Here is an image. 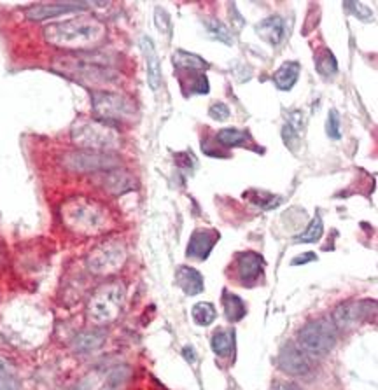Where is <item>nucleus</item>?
Instances as JSON below:
<instances>
[{
  "label": "nucleus",
  "mask_w": 378,
  "mask_h": 390,
  "mask_svg": "<svg viewBox=\"0 0 378 390\" xmlns=\"http://www.w3.org/2000/svg\"><path fill=\"white\" fill-rule=\"evenodd\" d=\"M98 184H100L102 188L106 189L107 193H110V195L114 196L125 195V193L135 189L137 186L135 179H133L130 173L119 170V168H116V170H109V172H102L100 179H98Z\"/></svg>",
  "instance_id": "nucleus-16"
},
{
  "label": "nucleus",
  "mask_w": 378,
  "mask_h": 390,
  "mask_svg": "<svg viewBox=\"0 0 378 390\" xmlns=\"http://www.w3.org/2000/svg\"><path fill=\"white\" fill-rule=\"evenodd\" d=\"M256 34L265 42L272 44V46H281L285 40V36H287V23L279 14L268 16V18L257 23Z\"/></svg>",
  "instance_id": "nucleus-15"
},
{
  "label": "nucleus",
  "mask_w": 378,
  "mask_h": 390,
  "mask_svg": "<svg viewBox=\"0 0 378 390\" xmlns=\"http://www.w3.org/2000/svg\"><path fill=\"white\" fill-rule=\"evenodd\" d=\"M322 233H324L322 219H320V215H316V217L310 221V224H308L307 230H305L303 233L298 234L296 242L316 243V242H319L320 239H322Z\"/></svg>",
  "instance_id": "nucleus-28"
},
{
  "label": "nucleus",
  "mask_w": 378,
  "mask_h": 390,
  "mask_svg": "<svg viewBox=\"0 0 378 390\" xmlns=\"http://www.w3.org/2000/svg\"><path fill=\"white\" fill-rule=\"evenodd\" d=\"M219 240V233L214 230H196L193 231L191 239L187 242L186 256L191 259H203L209 258V254L212 252L214 245Z\"/></svg>",
  "instance_id": "nucleus-13"
},
{
  "label": "nucleus",
  "mask_w": 378,
  "mask_h": 390,
  "mask_svg": "<svg viewBox=\"0 0 378 390\" xmlns=\"http://www.w3.org/2000/svg\"><path fill=\"white\" fill-rule=\"evenodd\" d=\"M63 167L71 172L78 173H102L119 168V158L113 152H97V151H78L67 152L62 160Z\"/></svg>",
  "instance_id": "nucleus-8"
},
{
  "label": "nucleus",
  "mask_w": 378,
  "mask_h": 390,
  "mask_svg": "<svg viewBox=\"0 0 378 390\" xmlns=\"http://www.w3.org/2000/svg\"><path fill=\"white\" fill-rule=\"evenodd\" d=\"M154 21H156V27L160 30V34H170L172 30V23H170V18H168L167 11L165 9H156V14H154Z\"/></svg>",
  "instance_id": "nucleus-34"
},
{
  "label": "nucleus",
  "mask_w": 378,
  "mask_h": 390,
  "mask_svg": "<svg viewBox=\"0 0 378 390\" xmlns=\"http://www.w3.org/2000/svg\"><path fill=\"white\" fill-rule=\"evenodd\" d=\"M205 28H207V32L211 34L212 37H214V39L228 44V46H231V44H233V34H231L230 28H228L226 25L221 23L219 20H214V18H211V20H205Z\"/></svg>",
  "instance_id": "nucleus-29"
},
{
  "label": "nucleus",
  "mask_w": 378,
  "mask_h": 390,
  "mask_svg": "<svg viewBox=\"0 0 378 390\" xmlns=\"http://www.w3.org/2000/svg\"><path fill=\"white\" fill-rule=\"evenodd\" d=\"M126 289L121 282H109L95 291L88 303V319L97 326H106L117 320L125 306Z\"/></svg>",
  "instance_id": "nucleus-5"
},
{
  "label": "nucleus",
  "mask_w": 378,
  "mask_h": 390,
  "mask_svg": "<svg viewBox=\"0 0 378 390\" xmlns=\"http://www.w3.org/2000/svg\"><path fill=\"white\" fill-rule=\"evenodd\" d=\"M126 259V249L117 240H107L91 250L86 265L95 275H109L121 268Z\"/></svg>",
  "instance_id": "nucleus-9"
},
{
  "label": "nucleus",
  "mask_w": 378,
  "mask_h": 390,
  "mask_svg": "<svg viewBox=\"0 0 378 390\" xmlns=\"http://www.w3.org/2000/svg\"><path fill=\"white\" fill-rule=\"evenodd\" d=\"M93 2H46V4L32 5L27 11V18L32 21H43L56 16L69 14V12L84 11L88 8H93Z\"/></svg>",
  "instance_id": "nucleus-12"
},
{
  "label": "nucleus",
  "mask_w": 378,
  "mask_h": 390,
  "mask_svg": "<svg viewBox=\"0 0 378 390\" xmlns=\"http://www.w3.org/2000/svg\"><path fill=\"white\" fill-rule=\"evenodd\" d=\"M282 137H284V142L287 147L294 149V144H298V132L293 126L287 125V123H285L284 130H282Z\"/></svg>",
  "instance_id": "nucleus-35"
},
{
  "label": "nucleus",
  "mask_w": 378,
  "mask_h": 390,
  "mask_svg": "<svg viewBox=\"0 0 378 390\" xmlns=\"http://www.w3.org/2000/svg\"><path fill=\"white\" fill-rule=\"evenodd\" d=\"M371 313H377L375 301H357V303H342L336 306L331 320L335 328L340 331H347L354 328L359 320H371Z\"/></svg>",
  "instance_id": "nucleus-10"
},
{
  "label": "nucleus",
  "mask_w": 378,
  "mask_h": 390,
  "mask_svg": "<svg viewBox=\"0 0 378 390\" xmlns=\"http://www.w3.org/2000/svg\"><path fill=\"white\" fill-rule=\"evenodd\" d=\"M230 107L226 103H222V101H217V103H212L211 109H209V116L214 119V121H226L228 117H230Z\"/></svg>",
  "instance_id": "nucleus-33"
},
{
  "label": "nucleus",
  "mask_w": 378,
  "mask_h": 390,
  "mask_svg": "<svg viewBox=\"0 0 378 390\" xmlns=\"http://www.w3.org/2000/svg\"><path fill=\"white\" fill-rule=\"evenodd\" d=\"M191 317L196 326L207 328V326L214 324V320L217 319V310L209 301H202V303H196L191 308Z\"/></svg>",
  "instance_id": "nucleus-24"
},
{
  "label": "nucleus",
  "mask_w": 378,
  "mask_h": 390,
  "mask_svg": "<svg viewBox=\"0 0 378 390\" xmlns=\"http://www.w3.org/2000/svg\"><path fill=\"white\" fill-rule=\"evenodd\" d=\"M176 282L187 296H196V294L205 291V282H203L202 273L191 266H180L176 273Z\"/></svg>",
  "instance_id": "nucleus-18"
},
{
  "label": "nucleus",
  "mask_w": 378,
  "mask_h": 390,
  "mask_svg": "<svg viewBox=\"0 0 378 390\" xmlns=\"http://www.w3.org/2000/svg\"><path fill=\"white\" fill-rule=\"evenodd\" d=\"M106 36V25L95 16H78L44 28V39L62 49H91Z\"/></svg>",
  "instance_id": "nucleus-1"
},
{
  "label": "nucleus",
  "mask_w": 378,
  "mask_h": 390,
  "mask_svg": "<svg viewBox=\"0 0 378 390\" xmlns=\"http://www.w3.org/2000/svg\"><path fill=\"white\" fill-rule=\"evenodd\" d=\"M326 133L329 135V138L333 141H338L342 137V128H340V116L335 109H331L328 112V121H326Z\"/></svg>",
  "instance_id": "nucleus-32"
},
{
  "label": "nucleus",
  "mask_w": 378,
  "mask_h": 390,
  "mask_svg": "<svg viewBox=\"0 0 378 390\" xmlns=\"http://www.w3.org/2000/svg\"><path fill=\"white\" fill-rule=\"evenodd\" d=\"M235 265H237V275L242 284H250L263 275L265 259L254 250H246V252L237 254Z\"/></svg>",
  "instance_id": "nucleus-14"
},
{
  "label": "nucleus",
  "mask_w": 378,
  "mask_h": 390,
  "mask_svg": "<svg viewBox=\"0 0 378 390\" xmlns=\"http://www.w3.org/2000/svg\"><path fill=\"white\" fill-rule=\"evenodd\" d=\"M222 304H224V313H226V319L230 322H238V320H242L246 317V303L237 294L224 291V294H222Z\"/></svg>",
  "instance_id": "nucleus-23"
},
{
  "label": "nucleus",
  "mask_w": 378,
  "mask_h": 390,
  "mask_svg": "<svg viewBox=\"0 0 378 390\" xmlns=\"http://www.w3.org/2000/svg\"><path fill=\"white\" fill-rule=\"evenodd\" d=\"M106 341V331L104 329H88L82 331L72 340V350L78 354H90L100 348Z\"/></svg>",
  "instance_id": "nucleus-19"
},
{
  "label": "nucleus",
  "mask_w": 378,
  "mask_h": 390,
  "mask_svg": "<svg viewBox=\"0 0 378 390\" xmlns=\"http://www.w3.org/2000/svg\"><path fill=\"white\" fill-rule=\"evenodd\" d=\"M174 63L179 71L184 72H196V74H203V71H207L209 63L203 58H200L198 55H193V53H186V51L179 49L176 51L174 55Z\"/></svg>",
  "instance_id": "nucleus-21"
},
{
  "label": "nucleus",
  "mask_w": 378,
  "mask_h": 390,
  "mask_svg": "<svg viewBox=\"0 0 378 390\" xmlns=\"http://www.w3.org/2000/svg\"><path fill=\"white\" fill-rule=\"evenodd\" d=\"M62 219L67 228L81 234H95L109 226V212L102 203L84 196H74L63 203Z\"/></svg>",
  "instance_id": "nucleus-3"
},
{
  "label": "nucleus",
  "mask_w": 378,
  "mask_h": 390,
  "mask_svg": "<svg viewBox=\"0 0 378 390\" xmlns=\"http://www.w3.org/2000/svg\"><path fill=\"white\" fill-rule=\"evenodd\" d=\"M184 357H186L187 361H191V363L196 359V355H195V350H193V347L184 348Z\"/></svg>",
  "instance_id": "nucleus-38"
},
{
  "label": "nucleus",
  "mask_w": 378,
  "mask_h": 390,
  "mask_svg": "<svg viewBox=\"0 0 378 390\" xmlns=\"http://www.w3.org/2000/svg\"><path fill=\"white\" fill-rule=\"evenodd\" d=\"M312 261H317V256L314 252H305V254H300V256H296V258L291 261V265L293 266H300V265H307V263H312Z\"/></svg>",
  "instance_id": "nucleus-36"
},
{
  "label": "nucleus",
  "mask_w": 378,
  "mask_h": 390,
  "mask_svg": "<svg viewBox=\"0 0 378 390\" xmlns=\"http://www.w3.org/2000/svg\"><path fill=\"white\" fill-rule=\"evenodd\" d=\"M275 390H301V387H298L293 382H279L275 385Z\"/></svg>",
  "instance_id": "nucleus-37"
},
{
  "label": "nucleus",
  "mask_w": 378,
  "mask_h": 390,
  "mask_svg": "<svg viewBox=\"0 0 378 390\" xmlns=\"http://www.w3.org/2000/svg\"><path fill=\"white\" fill-rule=\"evenodd\" d=\"M279 366L287 375L300 376V378H307L314 373L310 357L294 343L284 345V348L279 354Z\"/></svg>",
  "instance_id": "nucleus-11"
},
{
  "label": "nucleus",
  "mask_w": 378,
  "mask_h": 390,
  "mask_svg": "<svg viewBox=\"0 0 378 390\" xmlns=\"http://www.w3.org/2000/svg\"><path fill=\"white\" fill-rule=\"evenodd\" d=\"M343 8L347 9L352 16H355V18H359V20L363 21H371L375 18L373 11H371L368 5H364L363 2H345Z\"/></svg>",
  "instance_id": "nucleus-31"
},
{
  "label": "nucleus",
  "mask_w": 378,
  "mask_h": 390,
  "mask_svg": "<svg viewBox=\"0 0 378 390\" xmlns=\"http://www.w3.org/2000/svg\"><path fill=\"white\" fill-rule=\"evenodd\" d=\"M300 72H301L300 63L285 62L284 65L273 74V82H275V86L282 91L293 90L294 84H296L298 79H300Z\"/></svg>",
  "instance_id": "nucleus-20"
},
{
  "label": "nucleus",
  "mask_w": 378,
  "mask_h": 390,
  "mask_svg": "<svg viewBox=\"0 0 378 390\" xmlns=\"http://www.w3.org/2000/svg\"><path fill=\"white\" fill-rule=\"evenodd\" d=\"M141 49L145 60V66H147L145 71H147L149 86H151L152 90H158L161 84V63L160 58H158L156 46H154L151 37L147 36L141 37Z\"/></svg>",
  "instance_id": "nucleus-17"
},
{
  "label": "nucleus",
  "mask_w": 378,
  "mask_h": 390,
  "mask_svg": "<svg viewBox=\"0 0 378 390\" xmlns=\"http://www.w3.org/2000/svg\"><path fill=\"white\" fill-rule=\"evenodd\" d=\"M91 106L97 119L106 123L130 119L135 114L137 107L126 95L110 93V91H95L91 95Z\"/></svg>",
  "instance_id": "nucleus-7"
},
{
  "label": "nucleus",
  "mask_w": 378,
  "mask_h": 390,
  "mask_svg": "<svg viewBox=\"0 0 378 390\" xmlns=\"http://www.w3.org/2000/svg\"><path fill=\"white\" fill-rule=\"evenodd\" d=\"M55 69L72 79H78L82 84H114L117 81V72L113 60L98 53H75V55L56 58Z\"/></svg>",
  "instance_id": "nucleus-2"
},
{
  "label": "nucleus",
  "mask_w": 378,
  "mask_h": 390,
  "mask_svg": "<svg viewBox=\"0 0 378 390\" xmlns=\"http://www.w3.org/2000/svg\"><path fill=\"white\" fill-rule=\"evenodd\" d=\"M212 350L219 357H230L233 354L235 348V336L233 331H228V329H217V331L212 334Z\"/></svg>",
  "instance_id": "nucleus-22"
},
{
  "label": "nucleus",
  "mask_w": 378,
  "mask_h": 390,
  "mask_svg": "<svg viewBox=\"0 0 378 390\" xmlns=\"http://www.w3.org/2000/svg\"><path fill=\"white\" fill-rule=\"evenodd\" d=\"M0 390H25L16 376L14 367L2 357H0Z\"/></svg>",
  "instance_id": "nucleus-27"
},
{
  "label": "nucleus",
  "mask_w": 378,
  "mask_h": 390,
  "mask_svg": "<svg viewBox=\"0 0 378 390\" xmlns=\"http://www.w3.org/2000/svg\"><path fill=\"white\" fill-rule=\"evenodd\" d=\"M338 340V329L331 319L310 320L298 332V347L308 357H324L333 350Z\"/></svg>",
  "instance_id": "nucleus-6"
},
{
  "label": "nucleus",
  "mask_w": 378,
  "mask_h": 390,
  "mask_svg": "<svg viewBox=\"0 0 378 390\" xmlns=\"http://www.w3.org/2000/svg\"><path fill=\"white\" fill-rule=\"evenodd\" d=\"M215 138L224 147H240V145H246V142L249 141V135L246 132H242V130L222 128L219 130Z\"/></svg>",
  "instance_id": "nucleus-25"
},
{
  "label": "nucleus",
  "mask_w": 378,
  "mask_h": 390,
  "mask_svg": "<svg viewBox=\"0 0 378 390\" xmlns=\"http://www.w3.org/2000/svg\"><path fill=\"white\" fill-rule=\"evenodd\" d=\"M72 142L86 151L110 152L121 145V135L113 125L100 119L82 117L72 125Z\"/></svg>",
  "instance_id": "nucleus-4"
},
{
  "label": "nucleus",
  "mask_w": 378,
  "mask_h": 390,
  "mask_svg": "<svg viewBox=\"0 0 378 390\" xmlns=\"http://www.w3.org/2000/svg\"><path fill=\"white\" fill-rule=\"evenodd\" d=\"M316 69L322 77H333L338 72V62L329 49L319 51L316 55Z\"/></svg>",
  "instance_id": "nucleus-26"
},
{
  "label": "nucleus",
  "mask_w": 378,
  "mask_h": 390,
  "mask_svg": "<svg viewBox=\"0 0 378 390\" xmlns=\"http://www.w3.org/2000/svg\"><path fill=\"white\" fill-rule=\"evenodd\" d=\"M130 378V367L126 366H119V367H114L113 371L109 373L107 376V383H106V389L107 390H116Z\"/></svg>",
  "instance_id": "nucleus-30"
}]
</instances>
